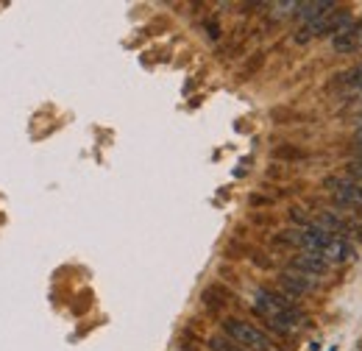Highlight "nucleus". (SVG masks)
<instances>
[{"label":"nucleus","mask_w":362,"mask_h":351,"mask_svg":"<svg viewBox=\"0 0 362 351\" xmlns=\"http://www.w3.org/2000/svg\"><path fill=\"white\" fill-rule=\"evenodd\" d=\"M337 87H340V95L349 98V95H360L362 92V62H357L354 67H349L346 73L337 76Z\"/></svg>","instance_id":"nucleus-9"},{"label":"nucleus","mask_w":362,"mask_h":351,"mask_svg":"<svg viewBox=\"0 0 362 351\" xmlns=\"http://www.w3.org/2000/svg\"><path fill=\"white\" fill-rule=\"evenodd\" d=\"M254 309H257V315H262L268 321V326L276 329L279 335H296L307 323V315L296 307L287 296L276 293L271 287L254 290Z\"/></svg>","instance_id":"nucleus-1"},{"label":"nucleus","mask_w":362,"mask_h":351,"mask_svg":"<svg viewBox=\"0 0 362 351\" xmlns=\"http://www.w3.org/2000/svg\"><path fill=\"white\" fill-rule=\"evenodd\" d=\"M279 284H281L290 296H313V293H317V287H320V282H317L315 276L301 273V270H296V267L281 270V273H279Z\"/></svg>","instance_id":"nucleus-4"},{"label":"nucleus","mask_w":362,"mask_h":351,"mask_svg":"<svg viewBox=\"0 0 362 351\" xmlns=\"http://www.w3.org/2000/svg\"><path fill=\"white\" fill-rule=\"evenodd\" d=\"M209 346H212V351H245L240 346H231V340H226V338H212Z\"/></svg>","instance_id":"nucleus-11"},{"label":"nucleus","mask_w":362,"mask_h":351,"mask_svg":"<svg viewBox=\"0 0 362 351\" xmlns=\"http://www.w3.org/2000/svg\"><path fill=\"white\" fill-rule=\"evenodd\" d=\"M298 3L287 0V3H271V20H284V17H296Z\"/></svg>","instance_id":"nucleus-10"},{"label":"nucleus","mask_w":362,"mask_h":351,"mask_svg":"<svg viewBox=\"0 0 362 351\" xmlns=\"http://www.w3.org/2000/svg\"><path fill=\"white\" fill-rule=\"evenodd\" d=\"M223 335L245 351H279L276 340L268 332H262L259 326H254L243 318H226L223 321Z\"/></svg>","instance_id":"nucleus-2"},{"label":"nucleus","mask_w":362,"mask_h":351,"mask_svg":"<svg viewBox=\"0 0 362 351\" xmlns=\"http://www.w3.org/2000/svg\"><path fill=\"white\" fill-rule=\"evenodd\" d=\"M354 23V17H351V11H346V8H334V11H329V14H323V17H317L315 23H307V25H301L298 31H296V42L298 45H307L317 40V37H337V34H343L349 25Z\"/></svg>","instance_id":"nucleus-3"},{"label":"nucleus","mask_w":362,"mask_h":351,"mask_svg":"<svg viewBox=\"0 0 362 351\" xmlns=\"http://www.w3.org/2000/svg\"><path fill=\"white\" fill-rule=\"evenodd\" d=\"M329 267H337V265H349L357 260V251H354V246L349 243V240H343V237H332L320 251H317Z\"/></svg>","instance_id":"nucleus-5"},{"label":"nucleus","mask_w":362,"mask_h":351,"mask_svg":"<svg viewBox=\"0 0 362 351\" xmlns=\"http://www.w3.org/2000/svg\"><path fill=\"white\" fill-rule=\"evenodd\" d=\"M360 220H362V212H360Z\"/></svg>","instance_id":"nucleus-13"},{"label":"nucleus","mask_w":362,"mask_h":351,"mask_svg":"<svg viewBox=\"0 0 362 351\" xmlns=\"http://www.w3.org/2000/svg\"><path fill=\"white\" fill-rule=\"evenodd\" d=\"M290 267H296V270H301V273H310V276H315V279L326 276V273L332 270L320 254H310V251H298V254L290 260Z\"/></svg>","instance_id":"nucleus-7"},{"label":"nucleus","mask_w":362,"mask_h":351,"mask_svg":"<svg viewBox=\"0 0 362 351\" xmlns=\"http://www.w3.org/2000/svg\"><path fill=\"white\" fill-rule=\"evenodd\" d=\"M206 31H209V37H212V40H218V37H221V31H218V25H215V23H206Z\"/></svg>","instance_id":"nucleus-12"},{"label":"nucleus","mask_w":362,"mask_h":351,"mask_svg":"<svg viewBox=\"0 0 362 351\" xmlns=\"http://www.w3.org/2000/svg\"><path fill=\"white\" fill-rule=\"evenodd\" d=\"M332 50L340 53V56H351V53H360L362 50V17L354 20L343 34H337L332 40Z\"/></svg>","instance_id":"nucleus-6"},{"label":"nucleus","mask_w":362,"mask_h":351,"mask_svg":"<svg viewBox=\"0 0 362 351\" xmlns=\"http://www.w3.org/2000/svg\"><path fill=\"white\" fill-rule=\"evenodd\" d=\"M334 8H337L334 0H310V3H298L296 20H298L301 25H307V23H315L317 17H323V14L334 11Z\"/></svg>","instance_id":"nucleus-8"}]
</instances>
